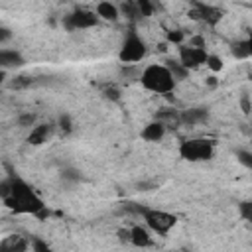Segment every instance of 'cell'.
<instances>
[{
	"label": "cell",
	"instance_id": "cell-1",
	"mask_svg": "<svg viewBox=\"0 0 252 252\" xmlns=\"http://www.w3.org/2000/svg\"><path fill=\"white\" fill-rule=\"evenodd\" d=\"M0 195L4 199V205L10 207L16 213H26V215L39 217L45 211V205L37 197V193L20 177L4 179L0 183Z\"/></svg>",
	"mask_w": 252,
	"mask_h": 252
},
{
	"label": "cell",
	"instance_id": "cell-2",
	"mask_svg": "<svg viewBox=\"0 0 252 252\" xmlns=\"http://www.w3.org/2000/svg\"><path fill=\"white\" fill-rule=\"evenodd\" d=\"M144 89L158 93V94H167L175 89V77L165 65H148L140 77Z\"/></svg>",
	"mask_w": 252,
	"mask_h": 252
},
{
	"label": "cell",
	"instance_id": "cell-3",
	"mask_svg": "<svg viewBox=\"0 0 252 252\" xmlns=\"http://www.w3.org/2000/svg\"><path fill=\"white\" fill-rule=\"evenodd\" d=\"M215 154V144L207 138H191L181 142L179 156L185 161H207Z\"/></svg>",
	"mask_w": 252,
	"mask_h": 252
},
{
	"label": "cell",
	"instance_id": "cell-4",
	"mask_svg": "<svg viewBox=\"0 0 252 252\" xmlns=\"http://www.w3.org/2000/svg\"><path fill=\"white\" fill-rule=\"evenodd\" d=\"M146 53H148L146 41L134 30H130L128 35L124 37L122 47H120V53H118L120 61L122 63H136V61H142L146 57Z\"/></svg>",
	"mask_w": 252,
	"mask_h": 252
},
{
	"label": "cell",
	"instance_id": "cell-5",
	"mask_svg": "<svg viewBox=\"0 0 252 252\" xmlns=\"http://www.w3.org/2000/svg\"><path fill=\"white\" fill-rule=\"evenodd\" d=\"M140 213H142L146 224L154 232H158V234H167L175 226V222H177V217L175 215L165 213V211H159V209H142Z\"/></svg>",
	"mask_w": 252,
	"mask_h": 252
},
{
	"label": "cell",
	"instance_id": "cell-6",
	"mask_svg": "<svg viewBox=\"0 0 252 252\" xmlns=\"http://www.w3.org/2000/svg\"><path fill=\"white\" fill-rule=\"evenodd\" d=\"M209 53L203 47L195 45H181L179 47V63L185 69H197L199 65H207Z\"/></svg>",
	"mask_w": 252,
	"mask_h": 252
},
{
	"label": "cell",
	"instance_id": "cell-7",
	"mask_svg": "<svg viewBox=\"0 0 252 252\" xmlns=\"http://www.w3.org/2000/svg\"><path fill=\"white\" fill-rule=\"evenodd\" d=\"M63 24L67 30H87V28H93L98 24V16H94V12H91V10L77 8L65 18Z\"/></svg>",
	"mask_w": 252,
	"mask_h": 252
},
{
	"label": "cell",
	"instance_id": "cell-8",
	"mask_svg": "<svg viewBox=\"0 0 252 252\" xmlns=\"http://www.w3.org/2000/svg\"><path fill=\"white\" fill-rule=\"evenodd\" d=\"M189 16H191L193 20H201V22H205V24H209V26H217V24L220 22V18H222V12H220L219 8H215V6L195 2V4H193V10L189 12Z\"/></svg>",
	"mask_w": 252,
	"mask_h": 252
},
{
	"label": "cell",
	"instance_id": "cell-9",
	"mask_svg": "<svg viewBox=\"0 0 252 252\" xmlns=\"http://www.w3.org/2000/svg\"><path fill=\"white\" fill-rule=\"evenodd\" d=\"M30 240L22 234H10L0 242V252H26Z\"/></svg>",
	"mask_w": 252,
	"mask_h": 252
},
{
	"label": "cell",
	"instance_id": "cell-10",
	"mask_svg": "<svg viewBox=\"0 0 252 252\" xmlns=\"http://www.w3.org/2000/svg\"><path fill=\"white\" fill-rule=\"evenodd\" d=\"M51 132H53V126L51 124H37V126L32 128V132L28 136V144L39 146V144L47 142V138L51 136Z\"/></svg>",
	"mask_w": 252,
	"mask_h": 252
},
{
	"label": "cell",
	"instance_id": "cell-11",
	"mask_svg": "<svg viewBox=\"0 0 252 252\" xmlns=\"http://www.w3.org/2000/svg\"><path fill=\"white\" fill-rule=\"evenodd\" d=\"M179 118H181L183 124H189V126H193V124H203V122L209 118V110H207V108H189V110H183V112L179 114Z\"/></svg>",
	"mask_w": 252,
	"mask_h": 252
},
{
	"label": "cell",
	"instance_id": "cell-12",
	"mask_svg": "<svg viewBox=\"0 0 252 252\" xmlns=\"http://www.w3.org/2000/svg\"><path fill=\"white\" fill-rule=\"evenodd\" d=\"M130 244H134L138 248H148V246H152V236L146 228L136 224V226L130 228Z\"/></svg>",
	"mask_w": 252,
	"mask_h": 252
},
{
	"label": "cell",
	"instance_id": "cell-13",
	"mask_svg": "<svg viewBox=\"0 0 252 252\" xmlns=\"http://www.w3.org/2000/svg\"><path fill=\"white\" fill-rule=\"evenodd\" d=\"M163 134H165V126H163L161 122H158V120L150 122V124L142 130V138L148 140V142H159V140L163 138Z\"/></svg>",
	"mask_w": 252,
	"mask_h": 252
},
{
	"label": "cell",
	"instance_id": "cell-14",
	"mask_svg": "<svg viewBox=\"0 0 252 252\" xmlns=\"http://www.w3.org/2000/svg\"><path fill=\"white\" fill-rule=\"evenodd\" d=\"M0 65H2V69L20 67V65H24V57L14 49H2L0 51Z\"/></svg>",
	"mask_w": 252,
	"mask_h": 252
},
{
	"label": "cell",
	"instance_id": "cell-15",
	"mask_svg": "<svg viewBox=\"0 0 252 252\" xmlns=\"http://www.w3.org/2000/svg\"><path fill=\"white\" fill-rule=\"evenodd\" d=\"M96 16L114 22V20H118V8L110 2H100V4H96Z\"/></svg>",
	"mask_w": 252,
	"mask_h": 252
},
{
	"label": "cell",
	"instance_id": "cell-16",
	"mask_svg": "<svg viewBox=\"0 0 252 252\" xmlns=\"http://www.w3.org/2000/svg\"><path fill=\"white\" fill-rule=\"evenodd\" d=\"M230 51H232V55L234 57H238V59H246V57H250L248 55V47H246V41L242 39V41H234L232 45H230Z\"/></svg>",
	"mask_w": 252,
	"mask_h": 252
},
{
	"label": "cell",
	"instance_id": "cell-17",
	"mask_svg": "<svg viewBox=\"0 0 252 252\" xmlns=\"http://www.w3.org/2000/svg\"><path fill=\"white\" fill-rule=\"evenodd\" d=\"M165 67L171 71V75L175 77V81H177V79H183V77L187 75V69H185L179 61H167V65H165Z\"/></svg>",
	"mask_w": 252,
	"mask_h": 252
},
{
	"label": "cell",
	"instance_id": "cell-18",
	"mask_svg": "<svg viewBox=\"0 0 252 252\" xmlns=\"http://www.w3.org/2000/svg\"><path fill=\"white\" fill-rule=\"evenodd\" d=\"M238 211H240V217L248 222H252V201H242L238 205Z\"/></svg>",
	"mask_w": 252,
	"mask_h": 252
},
{
	"label": "cell",
	"instance_id": "cell-19",
	"mask_svg": "<svg viewBox=\"0 0 252 252\" xmlns=\"http://www.w3.org/2000/svg\"><path fill=\"white\" fill-rule=\"evenodd\" d=\"M59 130H61L63 134H69V132L73 130V122H71L69 114H61V116H59Z\"/></svg>",
	"mask_w": 252,
	"mask_h": 252
},
{
	"label": "cell",
	"instance_id": "cell-20",
	"mask_svg": "<svg viewBox=\"0 0 252 252\" xmlns=\"http://www.w3.org/2000/svg\"><path fill=\"white\" fill-rule=\"evenodd\" d=\"M236 158H238V161H240L242 165H246V167H250V169H252V154H250V152L238 150V152H236Z\"/></svg>",
	"mask_w": 252,
	"mask_h": 252
},
{
	"label": "cell",
	"instance_id": "cell-21",
	"mask_svg": "<svg viewBox=\"0 0 252 252\" xmlns=\"http://www.w3.org/2000/svg\"><path fill=\"white\" fill-rule=\"evenodd\" d=\"M30 85H32V79H30V77H16V79L10 83L12 89H26V87H30Z\"/></svg>",
	"mask_w": 252,
	"mask_h": 252
},
{
	"label": "cell",
	"instance_id": "cell-22",
	"mask_svg": "<svg viewBox=\"0 0 252 252\" xmlns=\"http://www.w3.org/2000/svg\"><path fill=\"white\" fill-rule=\"evenodd\" d=\"M136 8H138V14H140V16H144V18H146V16H150V14H152V10H154V6H152L150 2H146V0L138 2V4H136Z\"/></svg>",
	"mask_w": 252,
	"mask_h": 252
},
{
	"label": "cell",
	"instance_id": "cell-23",
	"mask_svg": "<svg viewBox=\"0 0 252 252\" xmlns=\"http://www.w3.org/2000/svg\"><path fill=\"white\" fill-rule=\"evenodd\" d=\"M32 246H33V252H53V250L47 246V242H43L41 238H33V240H32Z\"/></svg>",
	"mask_w": 252,
	"mask_h": 252
},
{
	"label": "cell",
	"instance_id": "cell-24",
	"mask_svg": "<svg viewBox=\"0 0 252 252\" xmlns=\"http://www.w3.org/2000/svg\"><path fill=\"white\" fill-rule=\"evenodd\" d=\"M207 65H209L213 71H220V69H222V59H220L219 55H209Z\"/></svg>",
	"mask_w": 252,
	"mask_h": 252
},
{
	"label": "cell",
	"instance_id": "cell-25",
	"mask_svg": "<svg viewBox=\"0 0 252 252\" xmlns=\"http://www.w3.org/2000/svg\"><path fill=\"white\" fill-rule=\"evenodd\" d=\"M167 39H169L171 43H181V41H183V32L171 30V32H167Z\"/></svg>",
	"mask_w": 252,
	"mask_h": 252
},
{
	"label": "cell",
	"instance_id": "cell-26",
	"mask_svg": "<svg viewBox=\"0 0 252 252\" xmlns=\"http://www.w3.org/2000/svg\"><path fill=\"white\" fill-rule=\"evenodd\" d=\"M240 106H242V112H244V114H248V112L252 110V100H250V96H248L246 93L240 96Z\"/></svg>",
	"mask_w": 252,
	"mask_h": 252
},
{
	"label": "cell",
	"instance_id": "cell-27",
	"mask_svg": "<svg viewBox=\"0 0 252 252\" xmlns=\"http://www.w3.org/2000/svg\"><path fill=\"white\" fill-rule=\"evenodd\" d=\"M33 120H35V116H33V114H22V116L18 118V124H20V126H24V128H28V126H32V124H33Z\"/></svg>",
	"mask_w": 252,
	"mask_h": 252
},
{
	"label": "cell",
	"instance_id": "cell-28",
	"mask_svg": "<svg viewBox=\"0 0 252 252\" xmlns=\"http://www.w3.org/2000/svg\"><path fill=\"white\" fill-rule=\"evenodd\" d=\"M104 96L106 98H112V100H118L120 98V93L116 87H104Z\"/></svg>",
	"mask_w": 252,
	"mask_h": 252
},
{
	"label": "cell",
	"instance_id": "cell-29",
	"mask_svg": "<svg viewBox=\"0 0 252 252\" xmlns=\"http://www.w3.org/2000/svg\"><path fill=\"white\" fill-rule=\"evenodd\" d=\"M118 238H120V242H130V230H118Z\"/></svg>",
	"mask_w": 252,
	"mask_h": 252
},
{
	"label": "cell",
	"instance_id": "cell-30",
	"mask_svg": "<svg viewBox=\"0 0 252 252\" xmlns=\"http://www.w3.org/2000/svg\"><path fill=\"white\" fill-rule=\"evenodd\" d=\"M246 41V47H248V55L252 57V32H250V35H248V39H244Z\"/></svg>",
	"mask_w": 252,
	"mask_h": 252
},
{
	"label": "cell",
	"instance_id": "cell-31",
	"mask_svg": "<svg viewBox=\"0 0 252 252\" xmlns=\"http://www.w3.org/2000/svg\"><path fill=\"white\" fill-rule=\"evenodd\" d=\"M209 85L213 87V85H217V81H215V77H209Z\"/></svg>",
	"mask_w": 252,
	"mask_h": 252
}]
</instances>
